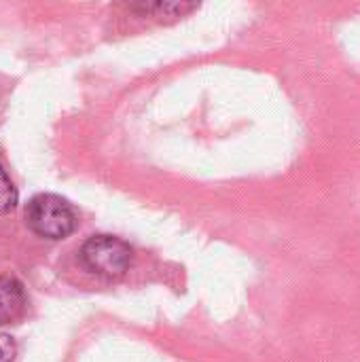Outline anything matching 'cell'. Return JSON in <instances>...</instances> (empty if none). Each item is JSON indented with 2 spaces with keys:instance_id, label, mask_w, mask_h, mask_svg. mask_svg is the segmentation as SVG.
Instances as JSON below:
<instances>
[{
  "instance_id": "1",
  "label": "cell",
  "mask_w": 360,
  "mask_h": 362,
  "mask_svg": "<svg viewBox=\"0 0 360 362\" xmlns=\"http://www.w3.org/2000/svg\"><path fill=\"white\" fill-rule=\"evenodd\" d=\"M25 223L45 240H64L76 229V214L64 197L40 193L30 199L25 208Z\"/></svg>"
},
{
  "instance_id": "2",
  "label": "cell",
  "mask_w": 360,
  "mask_h": 362,
  "mask_svg": "<svg viewBox=\"0 0 360 362\" xmlns=\"http://www.w3.org/2000/svg\"><path fill=\"white\" fill-rule=\"evenodd\" d=\"M83 265L104 278H119L132 263V248L115 235H93L81 248Z\"/></svg>"
},
{
  "instance_id": "3",
  "label": "cell",
  "mask_w": 360,
  "mask_h": 362,
  "mask_svg": "<svg viewBox=\"0 0 360 362\" xmlns=\"http://www.w3.org/2000/svg\"><path fill=\"white\" fill-rule=\"evenodd\" d=\"M28 310V295L17 278L0 276V327L23 318Z\"/></svg>"
},
{
  "instance_id": "4",
  "label": "cell",
  "mask_w": 360,
  "mask_h": 362,
  "mask_svg": "<svg viewBox=\"0 0 360 362\" xmlns=\"http://www.w3.org/2000/svg\"><path fill=\"white\" fill-rule=\"evenodd\" d=\"M17 202H19V193H17L11 176L0 165V214L13 212L17 208Z\"/></svg>"
},
{
  "instance_id": "5",
  "label": "cell",
  "mask_w": 360,
  "mask_h": 362,
  "mask_svg": "<svg viewBox=\"0 0 360 362\" xmlns=\"http://www.w3.org/2000/svg\"><path fill=\"white\" fill-rule=\"evenodd\" d=\"M17 354V346L11 335L0 333V362H13Z\"/></svg>"
}]
</instances>
